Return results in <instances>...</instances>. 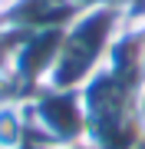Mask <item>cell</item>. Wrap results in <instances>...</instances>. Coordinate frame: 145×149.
<instances>
[{"label": "cell", "mask_w": 145, "mask_h": 149, "mask_svg": "<svg viewBox=\"0 0 145 149\" xmlns=\"http://www.w3.org/2000/svg\"><path fill=\"white\" fill-rule=\"evenodd\" d=\"M13 3H16V0H0V23H3V17L13 10Z\"/></svg>", "instance_id": "obj_2"}, {"label": "cell", "mask_w": 145, "mask_h": 149, "mask_svg": "<svg viewBox=\"0 0 145 149\" xmlns=\"http://www.w3.org/2000/svg\"><path fill=\"white\" fill-rule=\"evenodd\" d=\"M125 27H129V3H115V0L86 3L66 23L63 40H59V53H56V66L49 73L46 86L82 90L106 66L115 40L122 37Z\"/></svg>", "instance_id": "obj_1"}]
</instances>
